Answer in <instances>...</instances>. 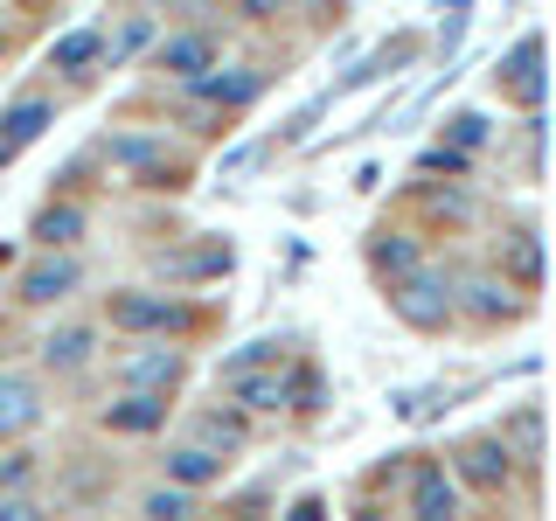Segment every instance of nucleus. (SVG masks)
<instances>
[{"mask_svg":"<svg viewBox=\"0 0 556 521\" xmlns=\"http://www.w3.org/2000/svg\"><path fill=\"white\" fill-rule=\"evenodd\" d=\"M112 327H126V334H188L195 306L167 300V292H112Z\"/></svg>","mask_w":556,"mask_h":521,"instance_id":"1","label":"nucleus"},{"mask_svg":"<svg viewBox=\"0 0 556 521\" xmlns=\"http://www.w3.org/2000/svg\"><path fill=\"white\" fill-rule=\"evenodd\" d=\"M382 292H390L396 320H410L417 334H431V327H445V313H452V292H445V278L431 271V265H417L410 278H396V285H382Z\"/></svg>","mask_w":556,"mask_h":521,"instance_id":"2","label":"nucleus"},{"mask_svg":"<svg viewBox=\"0 0 556 521\" xmlns=\"http://www.w3.org/2000/svg\"><path fill=\"white\" fill-rule=\"evenodd\" d=\"M494 84H501V91H508L515 104L543 112V98H549V84H543V35H521V42H515V56L494 69Z\"/></svg>","mask_w":556,"mask_h":521,"instance_id":"3","label":"nucleus"},{"mask_svg":"<svg viewBox=\"0 0 556 521\" xmlns=\"http://www.w3.org/2000/svg\"><path fill=\"white\" fill-rule=\"evenodd\" d=\"M410 514H417V521L459 514V486H452V473H445L439 459H417V466H410Z\"/></svg>","mask_w":556,"mask_h":521,"instance_id":"4","label":"nucleus"},{"mask_svg":"<svg viewBox=\"0 0 556 521\" xmlns=\"http://www.w3.org/2000/svg\"><path fill=\"white\" fill-rule=\"evenodd\" d=\"M188 91L208 98V104H223V112H237V104L265 98V69H216V63H208L202 77H188Z\"/></svg>","mask_w":556,"mask_h":521,"instance_id":"5","label":"nucleus"},{"mask_svg":"<svg viewBox=\"0 0 556 521\" xmlns=\"http://www.w3.org/2000/svg\"><path fill=\"white\" fill-rule=\"evenodd\" d=\"M104 424L126 431V439H147V431L167 424V390H126L118 404H104Z\"/></svg>","mask_w":556,"mask_h":521,"instance_id":"6","label":"nucleus"},{"mask_svg":"<svg viewBox=\"0 0 556 521\" xmlns=\"http://www.w3.org/2000/svg\"><path fill=\"white\" fill-rule=\"evenodd\" d=\"M77 257H56V251H49L42 257V265H28L22 271V300L28 306H56V300H70V292H77Z\"/></svg>","mask_w":556,"mask_h":521,"instance_id":"7","label":"nucleus"},{"mask_svg":"<svg viewBox=\"0 0 556 521\" xmlns=\"http://www.w3.org/2000/svg\"><path fill=\"white\" fill-rule=\"evenodd\" d=\"M508 473H515V452H508V439H473V445H459V480H473V486H508Z\"/></svg>","mask_w":556,"mask_h":521,"instance_id":"8","label":"nucleus"},{"mask_svg":"<svg viewBox=\"0 0 556 521\" xmlns=\"http://www.w3.org/2000/svg\"><path fill=\"white\" fill-rule=\"evenodd\" d=\"M417 265H425V243H417V237H404V230H376V243H369V271L382 278V285L410 278Z\"/></svg>","mask_w":556,"mask_h":521,"instance_id":"9","label":"nucleus"},{"mask_svg":"<svg viewBox=\"0 0 556 521\" xmlns=\"http://www.w3.org/2000/svg\"><path fill=\"white\" fill-rule=\"evenodd\" d=\"M118 376H126V390H174L181 382V355L174 347H132L118 361Z\"/></svg>","mask_w":556,"mask_h":521,"instance_id":"10","label":"nucleus"},{"mask_svg":"<svg viewBox=\"0 0 556 521\" xmlns=\"http://www.w3.org/2000/svg\"><path fill=\"white\" fill-rule=\"evenodd\" d=\"M223 390L237 396L243 410H286V369H237V376H223Z\"/></svg>","mask_w":556,"mask_h":521,"instance_id":"11","label":"nucleus"},{"mask_svg":"<svg viewBox=\"0 0 556 521\" xmlns=\"http://www.w3.org/2000/svg\"><path fill=\"white\" fill-rule=\"evenodd\" d=\"M410 56H417V35H396V42H382V49H376L369 63H362V69H348V77L334 84V98H348V91H369V84L396 77V69H404Z\"/></svg>","mask_w":556,"mask_h":521,"instance_id":"12","label":"nucleus"},{"mask_svg":"<svg viewBox=\"0 0 556 521\" xmlns=\"http://www.w3.org/2000/svg\"><path fill=\"white\" fill-rule=\"evenodd\" d=\"M208 63H216V35H167V42H161V69H167V77H202V69Z\"/></svg>","mask_w":556,"mask_h":521,"instance_id":"13","label":"nucleus"},{"mask_svg":"<svg viewBox=\"0 0 556 521\" xmlns=\"http://www.w3.org/2000/svg\"><path fill=\"white\" fill-rule=\"evenodd\" d=\"M49 118H56V112H49L42 98H22V104H14V112L0 118V161H14V153H22L28 139H42V126H49Z\"/></svg>","mask_w":556,"mask_h":521,"instance_id":"14","label":"nucleus"},{"mask_svg":"<svg viewBox=\"0 0 556 521\" xmlns=\"http://www.w3.org/2000/svg\"><path fill=\"white\" fill-rule=\"evenodd\" d=\"M35 417H42V396H35V382H28V376H0V439L28 431Z\"/></svg>","mask_w":556,"mask_h":521,"instance_id":"15","label":"nucleus"},{"mask_svg":"<svg viewBox=\"0 0 556 521\" xmlns=\"http://www.w3.org/2000/svg\"><path fill=\"white\" fill-rule=\"evenodd\" d=\"M237 265V251H230V243H202V251H188V257H161V271L167 278H181V285H195V278H223V271H230Z\"/></svg>","mask_w":556,"mask_h":521,"instance_id":"16","label":"nucleus"},{"mask_svg":"<svg viewBox=\"0 0 556 521\" xmlns=\"http://www.w3.org/2000/svg\"><path fill=\"white\" fill-rule=\"evenodd\" d=\"M42 251H63V243H77L84 237V208L77 202H49L42 216H35V230H28Z\"/></svg>","mask_w":556,"mask_h":521,"instance_id":"17","label":"nucleus"},{"mask_svg":"<svg viewBox=\"0 0 556 521\" xmlns=\"http://www.w3.org/2000/svg\"><path fill=\"white\" fill-rule=\"evenodd\" d=\"M167 480H174V486H208V480H223V452H208V445L167 452Z\"/></svg>","mask_w":556,"mask_h":521,"instance_id":"18","label":"nucleus"},{"mask_svg":"<svg viewBox=\"0 0 556 521\" xmlns=\"http://www.w3.org/2000/svg\"><path fill=\"white\" fill-rule=\"evenodd\" d=\"M501 265H508V278H515L521 292H535V285H543V237H535V230H515Z\"/></svg>","mask_w":556,"mask_h":521,"instance_id":"19","label":"nucleus"},{"mask_svg":"<svg viewBox=\"0 0 556 521\" xmlns=\"http://www.w3.org/2000/svg\"><path fill=\"white\" fill-rule=\"evenodd\" d=\"M91 361V327H63V334H49L42 341V369H84Z\"/></svg>","mask_w":556,"mask_h":521,"instance_id":"20","label":"nucleus"},{"mask_svg":"<svg viewBox=\"0 0 556 521\" xmlns=\"http://www.w3.org/2000/svg\"><path fill=\"white\" fill-rule=\"evenodd\" d=\"M98 56H104V35L98 28H77V35H63V42H49V63L70 69V77H77V69H91Z\"/></svg>","mask_w":556,"mask_h":521,"instance_id":"21","label":"nucleus"},{"mask_svg":"<svg viewBox=\"0 0 556 521\" xmlns=\"http://www.w3.org/2000/svg\"><path fill=\"white\" fill-rule=\"evenodd\" d=\"M320 404H327V382H320V369H313V361H292V369H286V410L313 417Z\"/></svg>","mask_w":556,"mask_h":521,"instance_id":"22","label":"nucleus"},{"mask_svg":"<svg viewBox=\"0 0 556 521\" xmlns=\"http://www.w3.org/2000/svg\"><path fill=\"white\" fill-rule=\"evenodd\" d=\"M195 431H202L208 445H223V452H237L243 439H251V424H243L237 410H202V417H195Z\"/></svg>","mask_w":556,"mask_h":521,"instance_id":"23","label":"nucleus"},{"mask_svg":"<svg viewBox=\"0 0 556 521\" xmlns=\"http://www.w3.org/2000/svg\"><path fill=\"white\" fill-rule=\"evenodd\" d=\"M466 306H473V320H508L515 313L508 285H494V278H473V285H466Z\"/></svg>","mask_w":556,"mask_h":521,"instance_id":"24","label":"nucleus"},{"mask_svg":"<svg viewBox=\"0 0 556 521\" xmlns=\"http://www.w3.org/2000/svg\"><path fill=\"white\" fill-rule=\"evenodd\" d=\"M147 514H161V521H181V514H195V486H161V494H147Z\"/></svg>","mask_w":556,"mask_h":521,"instance_id":"25","label":"nucleus"},{"mask_svg":"<svg viewBox=\"0 0 556 521\" xmlns=\"http://www.w3.org/2000/svg\"><path fill=\"white\" fill-rule=\"evenodd\" d=\"M161 139H147V132H126V139H112V161L118 167H147V161H161Z\"/></svg>","mask_w":556,"mask_h":521,"instance_id":"26","label":"nucleus"},{"mask_svg":"<svg viewBox=\"0 0 556 521\" xmlns=\"http://www.w3.org/2000/svg\"><path fill=\"white\" fill-rule=\"evenodd\" d=\"M466 167H473V153L452 147V139H445V147H431L425 161H417V174H466Z\"/></svg>","mask_w":556,"mask_h":521,"instance_id":"27","label":"nucleus"},{"mask_svg":"<svg viewBox=\"0 0 556 521\" xmlns=\"http://www.w3.org/2000/svg\"><path fill=\"white\" fill-rule=\"evenodd\" d=\"M445 139H452V147H466V153H473L480 139H486V118H480V112H452V118H445Z\"/></svg>","mask_w":556,"mask_h":521,"instance_id":"28","label":"nucleus"},{"mask_svg":"<svg viewBox=\"0 0 556 521\" xmlns=\"http://www.w3.org/2000/svg\"><path fill=\"white\" fill-rule=\"evenodd\" d=\"M515 445H521V459H529V466L543 459V410H521L515 417Z\"/></svg>","mask_w":556,"mask_h":521,"instance_id":"29","label":"nucleus"},{"mask_svg":"<svg viewBox=\"0 0 556 521\" xmlns=\"http://www.w3.org/2000/svg\"><path fill=\"white\" fill-rule=\"evenodd\" d=\"M265 361H278V341H251V347H237V355L223 361V376H237V369H265Z\"/></svg>","mask_w":556,"mask_h":521,"instance_id":"30","label":"nucleus"},{"mask_svg":"<svg viewBox=\"0 0 556 521\" xmlns=\"http://www.w3.org/2000/svg\"><path fill=\"white\" fill-rule=\"evenodd\" d=\"M35 480V452H14V459H0V486H28Z\"/></svg>","mask_w":556,"mask_h":521,"instance_id":"31","label":"nucleus"},{"mask_svg":"<svg viewBox=\"0 0 556 521\" xmlns=\"http://www.w3.org/2000/svg\"><path fill=\"white\" fill-rule=\"evenodd\" d=\"M42 508H35L28 494H0V521H35Z\"/></svg>","mask_w":556,"mask_h":521,"instance_id":"32","label":"nucleus"},{"mask_svg":"<svg viewBox=\"0 0 556 521\" xmlns=\"http://www.w3.org/2000/svg\"><path fill=\"white\" fill-rule=\"evenodd\" d=\"M147 35H153L147 22H132V28H126V35H118V42H112V63H126V56H132V49H139V42H147Z\"/></svg>","mask_w":556,"mask_h":521,"instance_id":"33","label":"nucleus"},{"mask_svg":"<svg viewBox=\"0 0 556 521\" xmlns=\"http://www.w3.org/2000/svg\"><path fill=\"white\" fill-rule=\"evenodd\" d=\"M320 514H327V500H320V494H300V500L286 508V521H320Z\"/></svg>","mask_w":556,"mask_h":521,"instance_id":"34","label":"nucleus"},{"mask_svg":"<svg viewBox=\"0 0 556 521\" xmlns=\"http://www.w3.org/2000/svg\"><path fill=\"white\" fill-rule=\"evenodd\" d=\"M286 0H237V14H251V22H265V14H278Z\"/></svg>","mask_w":556,"mask_h":521,"instance_id":"35","label":"nucleus"}]
</instances>
